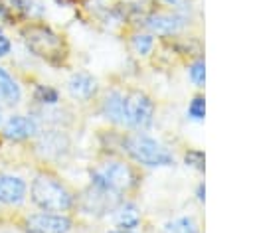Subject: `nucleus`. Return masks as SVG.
Instances as JSON below:
<instances>
[{
  "label": "nucleus",
  "instance_id": "obj_1",
  "mask_svg": "<svg viewBox=\"0 0 253 233\" xmlns=\"http://www.w3.org/2000/svg\"><path fill=\"white\" fill-rule=\"evenodd\" d=\"M123 146H125L126 154L132 160H136L138 164H144V166H150V168L174 164L172 152L166 146H162L158 140H154L146 134H130V136L125 138Z\"/></svg>",
  "mask_w": 253,
  "mask_h": 233
},
{
  "label": "nucleus",
  "instance_id": "obj_2",
  "mask_svg": "<svg viewBox=\"0 0 253 233\" xmlns=\"http://www.w3.org/2000/svg\"><path fill=\"white\" fill-rule=\"evenodd\" d=\"M32 199L45 211H67L73 205L71 194L51 176L40 174L32 182Z\"/></svg>",
  "mask_w": 253,
  "mask_h": 233
},
{
  "label": "nucleus",
  "instance_id": "obj_3",
  "mask_svg": "<svg viewBox=\"0 0 253 233\" xmlns=\"http://www.w3.org/2000/svg\"><path fill=\"white\" fill-rule=\"evenodd\" d=\"M22 36H24L26 47L34 55H38V57H42L49 63H61V59L65 55V47H63L61 38L57 34H53L49 28L38 26V24L28 26L22 32Z\"/></svg>",
  "mask_w": 253,
  "mask_h": 233
},
{
  "label": "nucleus",
  "instance_id": "obj_4",
  "mask_svg": "<svg viewBox=\"0 0 253 233\" xmlns=\"http://www.w3.org/2000/svg\"><path fill=\"white\" fill-rule=\"evenodd\" d=\"M134 184L132 170L123 162H107L91 172V186L97 190L123 194Z\"/></svg>",
  "mask_w": 253,
  "mask_h": 233
},
{
  "label": "nucleus",
  "instance_id": "obj_5",
  "mask_svg": "<svg viewBox=\"0 0 253 233\" xmlns=\"http://www.w3.org/2000/svg\"><path fill=\"white\" fill-rule=\"evenodd\" d=\"M154 118V103L144 93L125 95V124L132 128H148Z\"/></svg>",
  "mask_w": 253,
  "mask_h": 233
},
{
  "label": "nucleus",
  "instance_id": "obj_6",
  "mask_svg": "<svg viewBox=\"0 0 253 233\" xmlns=\"http://www.w3.org/2000/svg\"><path fill=\"white\" fill-rule=\"evenodd\" d=\"M69 229H71V221L65 215L36 213L26 219L28 233H67Z\"/></svg>",
  "mask_w": 253,
  "mask_h": 233
},
{
  "label": "nucleus",
  "instance_id": "obj_7",
  "mask_svg": "<svg viewBox=\"0 0 253 233\" xmlns=\"http://www.w3.org/2000/svg\"><path fill=\"white\" fill-rule=\"evenodd\" d=\"M119 195L121 194H113V192H105V190H97L91 186V190H87L83 194V211L87 213H95V215H101V213H107L109 209H113L117 203H119Z\"/></svg>",
  "mask_w": 253,
  "mask_h": 233
},
{
  "label": "nucleus",
  "instance_id": "obj_8",
  "mask_svg": "<svg viewBox=\"0 0 253 233\" xmlns=\"http://www.w3.org/2000/svg\"><path fill=\"white\" fill-rule=\"evenodd\" d=\"M146 28L160 36H172L184 28L186 18L182 14H152L146 18Z\"/></svg>",
  "mask_w": 253,
  "mask_h": 233
},
{
  "label": "nucleus",
  "instance_id": "obj_9",
  "mask_svg": "<svg viewBox=\"0 0 253 233\" xmlns=\"http://www.w3.org/2000/svg\"><path fill=\"white\" fill-rule=\"evenodd\" d=\"M26 195V184L18 176H0V203H20Z\"/></svg>",
  "mask_w": 253,
  "mask_h": 233
},
{
  "label": "nucleus",
  "instance_id": "obj_10",
  "mask_svg": "<svg viewBox=\"0 0 253 233\" xmlns=\"http://www.w3.org/2000/svg\"><path fill=\"white\" fill-rule=\"evenodd\" d=\"M67 89L71 93V97L75 99H81V101H87L91 99L95 93H97V81L89 75V73H73L69 77V83H67Z\"/></svg>",
  "mask_w": 253,
  "mask_h": 233
},
{
  "label": "nucleus",
  "instance_id": "obj_11",
  "mask_svg": "<svg viewBox=\"0 0 253 233\" xmlns=\"http://www.w3.org/2000/svg\"><path fill=\"white\" fill-rule=\"evenodd\" d=\"M38 132V124L34 118H28V116H22V115H16V116H10V120L6 122L4 126V134L12 140H24L32 134Z\"/></svg>",
  "mask_w": 253,
  "mask_h": 233
},
{
  "label": "nucleus",
  "instance_id": "obj_12",
  "mask_svg": "<svg viewBox=\"0 0 253 233\" xmlns=\"http://www.w3.org/2000/svg\"><path fill=\"white\" fill-rule=\"evenodd\" d=\"M105 118H109L115 124H125V95L119 91H113L105 97L101 107Z\"/></svg>",
  "mask_w": 253,
  "mask_h": 233
},
{
  "label": "nucleus",
  "instance_id": "obj_13",
  "mask_svg": "<svg viewBox=\"0 0 253 233\" xmlns=\"http://www.w3.org/2000/svg\"><path fill=\"white\" fill-rule=\"evenodd\" d=\"M0 101L6 105H16L20 101V87L14 77L0 67Z\"/></svg>",
  "mask_w": 253,
  "mask_h": 233
},
{
  "label": "nucleus",
  "instance_id": "obj_14",
  "mask_svg": "<svg viewBox=\"0 0 253 233\" xmlns=\"http://www.w3.org/2000/svg\"><path fill=\"white\" fill-rule=\"evenodd\" d=\"M115 221L121 229H134L138 223H140V215H138V209L134 203H123L117 207V213H115Z\"/></svg>",
  "mask_w": 253,
  "mask_h": 233
},
{
  "label": "nucleus",
  "instance_id": "obj_15",
  "mask_svg": "<svg viewBox=\"0 0 253 233\" xmlns=\"http://www.w3.org/2000/svg\"><path fill=\"white\" fill-rule=\"evenodd\" d=\"M164 233H200V225L194 217L184 215V217H176L168 221L164 225Z\"/></svg>",
  "mask_w": 253,
  "mask_h": 233
},
{
  "label": "nucleus",
  "instance_id": "obj_16",
  "mask_svg": "<svg viewBox=\"0 0 253 233\" xmlns=\"http://www.w3.org/2000/svg\"><path fill=\"white\" fill-rule=\"evenodd\" d=\"M42 142L45 146H49L47 154H61V150L67 148V138L61 136V134H47V136L42 138Z\"/></svg>",
  "mask_w": 253,
  "mask_h": 233
},
{
  "label": "nucleus",
  "instance_id": "obj_17",
  "mask_svg": "<svg viewBox=\"0 0 253 233\" xmlns=\"http://www.w3.org/2000/svg\"><path fill=\"white\" fill-rule=\"evenodd\" d=\"M34 97H36V101H40V103H43V105H53V103H57V99H59L57 91L51 89V87H45V85H38L36 91H34Z\"/></svg>",
  "mask_w": 253,
  "mask_h": 233
},
{
  "label": "nucleus",
  "instance_id": "obj_18",
  "mask_svg": "<svg viewBox=\"0 0 253 233\" xmlns=\"http://www.w3.org/2000/svg\"><path fill=\"white\" fill-rule=\"evenodd\" d=\"M204 115H206V99L202 95H198L188 105V116L192 120H204Z\"/></svg>",
  "mask_w": 253,
  "mask_h": 233
},
{
  "label": "nucleus",
  "instance_id": "obj_19",
  "mask_svg": "<svg viewBox=\"0 0 253 233\" xmlns=\"http://www.w3.org/2000/svg\"><path fill=\"white\" fill-rule=\"evenodd\" d=\"M152 45H154V39H152V36H148V34H138V36L132 38V47H134L136 53H140V55H146V53L152 49Z\"/></svg>",
  "mask_w": 253,
  "mask_h": 233
},
{
  "label": "nucleus",
  "instance_id": "obj_20",
  "mask_svg": "<svg viewBox=\"0 0 253 233\" xmlns=\"http://www.w3.org/2000/svg\"><path fill=\"white\" fill-rule=\"evenodd\" d=\"M190 79L198 87H204V83H206V63H204V59H198L190 65Z\"/></svg>",
  "mask_w": 253,
  "mask_h": 233
},
{
  "label": "nucleus",
  "instance_id": "obj_21",
  "mask_svg": "<svg viewBox=\"0 0 253 233\" xmlns=\"http://www.w3.org/2000/svg\"><path fill=\"white\" fill-rule=\"evenodd\" d=\"M184 162L188 164V166H192V168H196V170H204L206 168V156H204V152L202 150H188L186 152V156H184Z\"/></svg>",
  "mask_w": 253,
  "mask_h": 233
},
{
  "label": "nucleus",
  "instance_id": "obj_22",
  "mask_svg": "<svg viewBox=\"0 0 253 233\" xmlns=\"http://www.w3.org/2000/svg\"><path fill=\"white\" fill-rule=\"evenodd\" d=\"M10 47H12L10 45V39L0 32V57H4L6 53H10Z\"/></svg>",
  "mask_w": 253,
  "mask_h": 233
},
{
  "label": "nucleus",
  "instance_id": "obj_23",
  "mask_svg": "<svg viewBox=\"0 0 253 233\" xmlns=\"http://www.w3.org/2000/svg\"><path fill=\"white\" fill-rule=\"evenodd\" d=\"M196 195H198V199H200V201H204V199H206V188H204V184H200V186H198Z\"/></svg>",
  "mask_w": 253,
  "mask_h": 233
},
{
  "label": "nucleus",
  "instance_id": "obj_24",
  "mask_svg": "<svg viewBox=\"0 0 253 233\" xmlns=\"http://www.w3.org/2000/svg\"><path fill=\"white\" fill-rule=\"evenodd\" d=\"M164 2H166L168 6H182L184 0H164Z\"/></svg>",
  "mask_w": 253,
  "mask_h": 233
},
{
  "label": "nucleus",
  "instance_id": "obj_25",
  "mask_svg": "<svg viewBox=\"0 0 253 233\" xmlns=\"http://www.w3.org/2000/svg\"><path fill=\"white\" fill-rule=\"evenodd\" d=\"M109 233H134V231H130V229H113Z\"/></svg>",
  "mask_w": 253,
  "mask_h": 233
},
{
  "label": "nucleus",
  "instance_id": "obj_26",
  "mask_svg": "<svg viewBox=\"0 0 253 233\" xmlns=\"http://www.w3.org/2000/svg\"><path fill=\"white\" fill-rule=\"evenodd\" d=\"M0 120H2V113H0Z\"/></svg>",
  "mask_w": 253,
  "mask_h": 233
}]
</instances>
